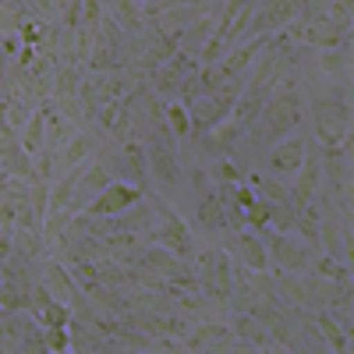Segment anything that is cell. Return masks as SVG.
<instances>
[{
    "instance_id": "1",
    "label": "cell",
    "mask_w": 354,
    "mask_h": 354,
    "mask_svg": "<svg viewBox=\"0 0 354 354\" xmlns=\"http://www.w3.org/2000/svg\"><path fill=\"white\" fill-rule=\"evenodd\" d=\"M262 131L266 138H283L287 131H294L301 124V100L294 93H280L273 100L262 103Z\"/></svg>"
},
{
    "instance_id": "2",
    "label": "cell",
    "mask_w": 354,
    "mask_h": 354,
    "mask_svg": "<svg viewBox=\"0 0 354 354\" xmlns=\"http://www.w3.org/2000/svg\"><path fill=\"white\" fill-rule=\"evenodd\" d=\"M290 25H294V21H290ZM344 32H347V25H340V21L330 18V15H308L301 25H294V36H298L301 43H308V46H319V50L337 46V43L344 39Z\"/></svg>"
},
{
    "instance_id": "3",
    "label": "cell",
    "mask_w": 354,
    "mask_h": 354,
    "mask_svg": "<svg viewBox=\"0 0 354 354\" xmlns=\"http://www.w3.org/2000/svg\"><path fill=\"white\" fill-rule=\"evenodd\" d=\"M138 188L135 185H110V188H103L100 195H96V202H88L85 205V213L88 216H117V213H124L131 202H138Z\"/></svg>"
},
{
    "instance_id": "4",
    "label": "cell",
    "mask_w": 354,
    "mask_h": 354,
    "mask_svg": "<svg viewBox=\"0 0 354 354\" xmlns=\"http://www.w3.org/2000/svg\"><path fill=\"white\" fill-rule=\"evenodd\" d=\"M160 213H163V230H160V245L170 252V255H177V259H192V230H188V223L177 216L174 209H167V205H160Z\"/></svg>"
},
{
    "instance_id": "5",
    "label": "cell",
    "mask_w": 354,
    "mask_h": 354,
    "mask_svg": "<svg viewBox=\"0 0 354 354\" xmlns=\"http://www.w3.org/2000/svg\"><path fill=\"white\" fill-rule=\"evenodd\" d=\"M195 273L205 283H213L216 290H227L230 287V255L223 248H202L195 255Z\"/></svg>"
},
{
    "instance_id": "6",
    "label": "cell",
    "mask_w": 354,
    "mask_h": 354,
    "mask_svg": "<svg viewBox=\"0 0 354 354\" xmlns=\"http://www.w3.org/2000/svg\"><path fill=\"white\" fill-rule=\"evenodd\" d=\"M270 39H273L270 32H259V36L241 39V46H238V50L223 57V64H220V68H223V75H227V78H238V75H241V71H245V68L255 61V53H259L266 43H270Z\"/></svg>"
},
{
    "instance_id": "7",
    "label": "cell",
    "mask_w": 354,
    "mask_h": 354,
    "mask_svg": "<svg viewBox=\"0 0 354 354\" xmlns=\"http://www.w3.org/2000/svg\"><path fill=\"white\" fill-rule=\"evenodd\" d=\"M305 156H308L305 138H287V142H277V149L270 156V167L280 170V174H294V170L305 163Z\"/></svg>"
},
{
    "instance_id": "8",
    "label": "cell",
    "mask_w": 354,
    "mask_h": 354,
    "mask_svg": "<svg viewBox=\"0 0 354 354\" xmlns=\"http://www.w3.org/2000/svg\"><path fill=\"white\" fill-rule=\"evenodd\" d=\"M273 255H277V266H280V270H287V273H298V270H305V266H308V248L301 241H290V238H277Z\"/></svg>"
},
{
    "instance_id": "9",
    "label": "cell",
    "mask_w": 354,
    "mask_h": 354,
    "mask_svg": "<svg viewBox=\"0 0 354 354\" xmlns=\"http://www.w3.org/2000/svg\"><path fill=\"white\" fill-rule=\"evenodd\" d=\"M238 248H241V259H245L248 270H255V273H266V270H270V248H266V245L255 238V234H245Z\"/></svg>"
},
{
    "instance_id": "10",
    "label": "cell",
    "mask_w": 354,
    "mask_h": 354,
    "mask_svg": "<svg viewBox=\"0 0 354 354\" xmlns=\"http://www.w3.org/2000/svg\"><path fill=\"white\" fill-rule=\"evenodd\" d=\"M198 220H202L205 230H223L227 227V209H223L220 195H205L198 202Z\"/></svg>"
},
{
    "instance_id": "11",
    "label": "cell",
    "mask_w": 354,
    "mask_h": 354,
    "mask_svg": "<svg viewBox=\"0 0 354 354\" xmlns=\"http://www.w3.org/2000/svg\"><path fill=\"white\" fill-rule=\"evenodd\" d=\"M315 326L322 330V340H326L333 351H354V340L351 337H344V330L337 326V319H330V315H315Z\"/></svg>"
},
{
    "instance_id": "12",
    "label": "cell",
    "mask_w": 354,
    "mask_h": 354,
    "mask_svg": "<svg viewBox=\"0 0 354 354\" xmlns=\"http://www.w3.org/2000/svg\"><path fill=\"white\" fill-rule=\"evenodd\" d=\"M315 273H319L322 280H333V283H347V280H351L347 262H340V259H333V255H322V259L315 262Z\"/></svg>"
},
{
    "instance_id": "13",
    "label": "cell",
    "mask_w": 354,
    "mask_h": 354,
    "mask_svg": "<svg viewBox=\"0 0 354 354\" xmlns=\"http://www.w3.org/2000/svg\"><path fill=\"white\" fill-rule=\"evenodd\" d=\"M301 167H305V174H301L298 188H294V195H298V202H312V195H315V188H319V160H308V163H301Z\"/></svg>"
},
{
    "instance_id": "14",
    "label": "cell",
    "mask_w": 354,
    "mask_h": 354,
    "mask_svg": "<svg viewBox=\"0 0 354 354\" xmlns=\"http://www.w3.org/2000/svg\"><path fill=\"white\" fill-rule=\"evenodd\" d=\"M167 124H170V131L174 135H192V117H188V110L181 106V103H170L167 106Z\"/></svg>"
},
{
    "instance_id": "15",
    "label": "cell",
    "mask_w": 354,
    "mask_h": 354,
    "mask_svg": "<svg viewBox=\"0 0 354 354\" xmlns=\"http://www.w3.org/2000/svg\"><path fill=\"white\" fill-rule=\"evenodd\" d=\"M238 330H241L245 340H252V344H259V347H273V344H277L273 337H266V330L259 326V319H241Z\"/></svg>"
},
{
    "instance_id": "16",
    "label": "cell",
    "mask_w": 354,
    "mask_h": 354,
    "mask_svg": "<svg viewBox=\"0 0 354 354\" xmlns=\"http://www.w3.org/2000/svg\"><path fill=\"white\" fill-rule=\"evenodd\" d=\"M106 4L113 8V15L121 18L124 28H135V25L142 21V15H138V8H135V0H106Z\"/></svg>"
},
{
    "instance_id": "17",
    "label": "cell",
    "mask_w": 354,
    "mask_h": 354,
    "mask_svg": "<svg viewBox=\"0 0 354 354\" xmlns=\"http://www.w3.org/2000/svg\"><path fill=\"white\" fill-rule=\"evenodd\" d=\"M153 167H156V174L163 177V181H177V177H181V170H177V163H174V156L170 153H160L156 149V156H153Z\"/></svg>"
},
{
    "instance_id": "18",
    "label": "cell",
    "mask_w": 354,
    "mask_h": 354,
    "mask_svg": "<svg viewBox=\"0 0 354 354\" xmlns=\"http://www.w3.org/2000/svg\"><path fill=\"white\" fill-rule=\"evenodd\" d=\"M270 213H273V202H252V205H245V216H248V223L252 227H266L270 223Z\"/></svg>"
},
{
    "instance_id": "19",
    "label": "cell",
    "mask_w": 354,
    "mask_h": 354,
    "mask_svg": "<svg viewBox=\"0 0 354 354\" xmlns=\"http://www.w3.org/2000/svg\"><path fill=\"white\" fill-rule=\"evenodd\" d=\"M43 347H50V351H64V347H68L64 326H46V330H43Z\"/></svg>"
},
{
    "instance_id": "20",
    "label": "cell",
    "mask_w": 354,
    "mask_h": 354,
    "mask_svg": "<svg viewBox=\"0 0 354 354\" xmlns=\"http://www.w3.org/2000/svg\"><path fill=\"white\" fill-rule=\"evenodd\" d=\"M322 68L326 71H340V68H347V50H340V53H322Z\"/></svg>"
},
{
    "instance_id": "21",
    "label": "cell",
    "mask_w": 354,
    "mask_h": 354,
    "mask_svg": "<svg viewBox=\"0 0 354 354\" xmlns=\"http://www.w3.org/2000/svg\"><path fill=\"white\" fill-rule=\"evenodd\" d=\"M85 8V21H100V0H82Z\"/></svg>"
},
{
    "instance_id": "22",
    "label": "cell",
    "mask_w": 354,
    "mask_h": 354,
    "mask_svg": "<svg viewBox=\"0 0 354 354\" xmlns=\"http://www.w3.org/2000/svg\"><path fill=\"white\" fill-rule=\"evenodd\" d=\"M39 145V117L32 121V128H28V135H25V149H36Z\"/></svg>"
},
{
    "instance_id": "23",
    "label": "cell",
    "mask_w": 354,
    "mask_h": 354,
    "mask_svg": "<svg viewBox=\"0 0 354 354\" xmlns=\"http://www.w3.org/2000/svg\"><path fill=\"white\" fill-rule=\"evenodd\" d=\"M238 202H241V209H245V205H252V202H255V195H252L248 188H238Z\"/></svg>"
}]
</instances>
